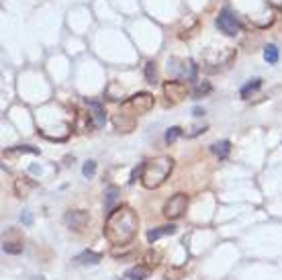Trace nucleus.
<instances>
[{"label": "nucleus", "mask_w": 282, "mask_h": 280, "mask_svg": "<svg viewBox=\"0 0 282 280\" xmlns=\"http://www.w3.org/2000/svg\"><path fill=\"white\" fill-rule=\"evenodd\" d=\"M260 86H262V78H254V80H250L248 84H244V86H241L239 96H241V98H250V94H252V92H256Z\"/></svg>", "instance_id": "obj_16"}, {"label": "nucleus", "mask_w": 282, "mask_h": 280, "mask_svg": "<svg viewBox=\"0 0 282 280\" xmlns=\"http://www.w3.org/2000/svg\"><path fill=\"white\" fill-rule=\"evenodd\" d=\"M90 223V215L86 211H70L66 215V225L74 231H82Z\"/></svg>", "instance_id": "obj_8"}, {"label": "nucleus", "mask_w": 282, "mask_h": 280, "mask_svg": "<svg viewBox=\"0 0 282 280\" xmlns=\"http://www.w3.org/2000/svg\"><path fill=\"white\" fill-rule=\"evenodd\" d=\"M180 135H182V129H180V127H170V129L166 131V137H164V139H166V143H174Z\"/></svg>", "instance_id": "obj_21"}, {"label": "nucleus", "mask_w": 282, "mask_h": 280, "mask_svg": "<svg viewBox=\"0 0 282 280\" xmlns=\"http://www.w3.org/2000/svg\"><path fill=\"white\" fill-rule=\"evenodd\" d=\"M100 260H103V256L96 254V252H90V250H86V252H82L80 256H76V262H78V264H98Z\"/></svg>", "instance_id": "obj_15"}, {"label": "nucleus", "mask_w": 282, "mask_h": 280, "mask_svg": "<svg viewBox=\"0 0 282 280\" xmlns=\"http://www.w3.org/2000/svg\"><path fill=\"white\" fill-rule=\"evenodd\" d=\"M211 151H213L219 159H225V157L229 155V151H231V143H229L227 139L217 141V143H213V145H211Z\"/></svg>", "instance_id": "obj_14"}, {"label": "nucleus", "mask_w": 282, "mask_h": 280, "mask_svg": "<svg viewBox=\"0 0 282 280\" xmlns=\"http://www.w3.org/2000/svg\"><path fill=\"white\" fill-rule=\"evenodd\" d=\"M192 115H194V117H203V115H205V111H203L200 107H194V109H192Z\"/></svg>", "instance_id": "obj_27"}, {"label": "nucleus", "mask_w": 282, "mask_h": 280, "mask_svg": "<svg viewBox=\"0 0 282 280\" xmlns=\"http://www.w3.org/2000/svg\"><path fill=\"white\" fill-rule=\"evenodd\" d=\"M149 274H151V268H147L145 264H139V266H133V268H129V270L125 272V278H129V280H145V278H149Z\"/></svg>", "instance_id": "obj_12"}, {"label": "nucleus", "mask_w": 282, "mask_h": 280, "mask_svg": "<svg viewBox=\"0 0 282 280\" xmlns=\"http://www.w3.org/2000/svg\"><path fill=\"white\" fill-rule=\"evenodd\" d=\"M145 78H147L149 84L157 82V70H155V64H153V62H149V64L145 66Z\"/></svg>", "instance_id": "obj_20"}, {"label": "nucleus", "mask_w": 282, "mask_h": 280, "mask_svg": "<svg viewBox=\"0 0 282 280\" xmlns=\"http://www.w3.org/2000/svg\"><path fill=\"white\" fill-rule=\"evenodd\" d=\"M186 84L184 82H178V80H170L164 84V94L170 103H180L186 98Z\"/></svg>", "instance_id": "obj_6"}, {"label": "nucleus", "mask_w": 282, "mask_h": 280, "mask_svg": "<svg viewBox=\"0 0 282 280\" xmlns=\"http://www.w3.org/2000/svg\"><path fill=\"white\" fill-rule=\"evenodd\" d=\"M16 153H39V149H37V147H31V145H21V147H16V149H6V151H4V157H12V155H16Z\"/></svg>", "instance_id": "obj_19"}, {"label": "nucleus", "mask_w": 282, "mask_h": 280, "mask_svg": "<svg viewBox=\"0 0 282 280\" xmlns=\"http://www.w3.org/2000/svg\"><path fill=\"white\" fill-rule=\"evenodd\" d=\"M21 221H23L25 225H31V223H33V217H31V213H29V211H25V213H23V217H21Z\"/></svg>", "instance_id": "obj_26"}, {"label": "nucleus", "mask_w": 282, "mask_h": 280, "mask_svg": "<svg viewBox=\"0 0 282 280\" xmlns=\"http://www.w3.org/2000/svg\"><path fill=\"white\" fill-rule=\"evenodd\" d=\"M215 25H217V29H219L221 33H225V35H229V37H235V35L241 31V23L237 21V16H235L229 8H223V10L219 12Z\"/></svg>", "instance_id": "obj_4"}, {"label": "nucleus", "mask_w": 282, "mask_h": 280, "mask_svg": "<svg viewBox=\"0 0 282 280\" xmlns=\"http://www.w3.org/2000/svg\"><path fill=\"white\" fill-rule=\"evenodd\" d=\"M94 172H96V162L88 159V162L82 166V174H84L86 178H92V176H94Z\"/></svg>", "instance_id": "obj_22"}, {"label": "nucleus", "mask_w": 282, "mask_h": 280, "mask_svg": "<svg viewBox=\"0 0 282 280\" xmlns=\"http://www.w3.org/2000/svg\"><path fill=\"white\" fill-rule=\"evenodd\" d=\"M113 123H115V127H117L119 131L129 133V131L135 127V117H133V115H129V113H127V109L123 107V111H119V113L113 117Z\"/></svg>", "instance_id": "obj_10"}, {"label": "nucleus", "mask_w": 282, "mask_h": 280, "mask_svg": "<svg viewBox=\"0 0 282 280\" xmlns=\"http://www.w3.org/2000/svg\"><path fill=\"white\" fill-rule=\"evenodd\" d=\"M180 274H182V270H168L166 280H178L180 278Z\"/></svg>", "instance_id": "obj_25"}, {"label": "nucleus", "mask_w": 282, "mask_h": 280, "mask_svg": "<svg viewBox=\"0 0 282 280\" xmlns=\"http://www.w3.org/2000/svg\"><path fill=\"white\" fill-rule=\"evenodd\" d=\"M186 209H188V196L178 192V194L170 196V201L164 205V217L170 221H176L186 213Z\"/></svg>", "instance_id": "obj_3"}, {"label": "nucleus", "mask_w": 282, "mask_h": 280, "mask_svg": "<svg viewBox=\"0 0 282 280\" xmlns=\"http://www.w3.org/2000/svg\"><path fill=\"white\" fill-rule=\"evenodd\" d=\"M2 250L6 254H21L23 252V237L18 235L16 229H8V233L4 235V242H2Z\"/></svg>", "instance_id": "obj_7"}, {"label": "nucleus", "mask_w": 282, "mask_h": 280, "mask_svg": "<svg viewBox=\"0 0 282 280\" xmlns=\"http://www.w3.org/2000/svg\"><path fill=\"white\" fill-rule=\"evenodd\" d=\"M86 107L92 111V113H90L92 127H94V129H100V127H105V123H107V115H105V109H103V105H100L98 101H86Z\"/></svg>", "instance_id": "obj_9"}, {"label": "nucleus", "mask_w": 282, "mask_h": 280, "mask_svg": "<svg viewBox=\"0 0 282 280\" xmlns=\"http://www.w3.org/2000/svg\"><path fill=\"white\" fill-rule=\"evenodd\" d=\"M137 213L129 207H117L109 213L105 221V237L113 246H129L137 235Z\"/></svg>", "instance_id": "obj_1"}, {"label": "nucleus", "mask_w": 282, "mask_h": 280, "mask_svg": "<svg viewBox=\"0 0 282 280\" xmlns=\"http://www.w3.org/2000/svg\"><path fill=\"white\" fill-rule=\"evenodd\" d=\"M159 260H162V254H159V252H153V250H149V252L143 256V264H145L147 268H151V270L159 264Z\"/></svg>", "instance_id": "obj_18"}, {"label": "nucleus", "mask_w": 282, "mask_h": 280, "mask_svg": "<svg viewBox=\"0 0 282 280\" xmlns=\"http://www.w3.org/2000/svg\"><path fill=\"white\" fill-rule=\"evenodd\" d=\"M264 59H266L268 64H278L280 51H278V47H276L274 43H268V45L264 47Z\"/></svg>", "instance_id": "obj_17"}, {"label": "nucleus", "mask_w": 282, "mask_h": 280, "mask_svg": "<svg viewBox=\"0 0 282 280\" xmlns=\"http://www.w3.org/2000/svg\"><path fill=\"white\" fill-rule=\"evenodd\" d=\"M176 233V227L174 225H164V227H157V229H151L147 231V242H157L159 237H166V235H174Z\"/></svg>", "instance_id": "obj_13"}, {"label": "nucleus", "mask_w": 282, "mask_h": 280, "mask_svg": "<svg viewBox=\"0 0 282 280\" xmlns=\"http://www.w3.org/2000/svg\"><path fill=\"white\" fill-rule=\"evenodd\" d=\"M209 92H211V84H207V82H205V84H198V86L194 88V92H192V94H194V98H200L203 94H209Z\"/></svg>", "instance_id": "obj_23"}, {"label": "nucleus", "mask_w": 282, "mask_h": 280, "mask_svg": "<svg viewBox=\"0 0 282 280\" xmlns=\"http://www.w3.org/2000/svg\"><path fill=\"white\" fill-rule=\"evenodd\" d=\"M33 188H35V182L29 180V178H16V180H14V194H16L18 198L29 196Z\"/></svg>", "instance_id": "obj_11"}, {"label": "nucleus", "mask_w": 282, "mask_h": 280, "mask_svg": "<svg viewBox=\"0 0 282 280\" xmlns=\"http://www.w3.org/2000/svg\"><path fill=\"white\" fill-rule=\"evenodd\" d=\"M172 170H174V159L170 155H157L153 159H147L141 166V184L149 190L159 188L168 180Z\"/></svg>", "instance_id": "obj_2"}, {"label": "nucleus", "mask_w": 282, "mask_h": 280, "mask_svg": "<svg viewBox=\"0 0 282 280\" xmlns=\"http://www.w3.org/2000/svg\"><path fill=\"white\" fill-rule=\"evenodd\" d=\"M153 105H155V101H153V96H151L149 92H137V94H133V96L125 103V107L131 109L133 115H145V113H149V111L153 109Z\"/></svg>", "instance_id": "obj_5"}, {"label": "nucleus", "mask_w": 282, "mask_h": 280, "mask_svg": "<svg viewBox=\"0 0 282 280\" xmlns=\"http://www.w3.org/2000/svg\"><path fill=\"white\" fill-rule=\"evenodd\" d=\"M115 198H117V190L111 188V190L107 192V209H111V205L115 203Z\"/></svg>", "instance_id": "obj_24"}]
</instances>
